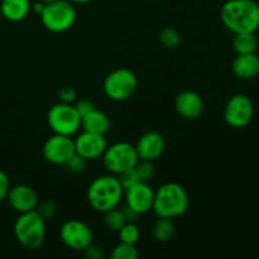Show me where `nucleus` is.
<instances>
[{
  "label": "nucleus",
  "instance_id": "nucleus-15",
  "mask_svg": "<svg viewBox=\"0 0 259 259\" xmlns=\"http://www.w3.org/2000/svg\"><path fill=\"white\" fill-rule=\"evenodd\" d=\"M164 147H166V143H164L163 136L154 131L147 132L143 136H141V138L138 139L136 144L139 159L152 162H154L162 156Z\"/></svg>",
  "mask_w": 259,
  "mask_h": 259
},
{
  "label": "nucleus",
  "instance_id": "nucleus-5",
  "mask_svg": "<svg viewBox=\"0 0 259 259\" xmlns=\"http://www.w3.org/2000/svg\"><path fill=\"white\" fill-rule=\"evenodd\" d=\"M77 18V12L68 0H56L46 4L40 14L43 27L52 33H63L73 27Z\"/></svg>",
  "mask_w": 259,
  "mask_h": 259
},
{
  "label": "nucleus",
  "instance_id": "nucleus-28",
  "mask_svg": "<svg viewBox=\"0 0 259 259\" xmlns=\"http://www.w3.org/2000/svg\"><path fill=\"white\" fill-rule=\"evenodd\" d=\"M86 163H88V161H86L83 157L75 153L67 162H66L65 167L68 171L72 172V174H82L86 168Z\"/></svg>",
  "mask_w": 259,
  "mask_h": 259
},
{
  "label": "nucleus",
  "instance_id": "nucleus-37",
  "mask_svg": "<svg viewBox=\"0 0 259 259\" xmlns=\"http://www.w3.org/2000/svg\"><path fill=\"white\" fill-rule=\"evenodd\" d=\"M40 2H43V3H46V4H48V3L56 2V0H40Z\"/></svg>",
  "mask_w": 259,
  "mask_h": 259
},
{
  "label": "nucleus",
  "instance_id": "nucleus-34",
  "mask_svg": "<svg viewBox=\"0 0 259 259\" xmlns=\"http://www.w3.org/2000/svg\"><path fill=\"white\" fill-rule=\"evenodd\" d=\"M121 211H123L124 217H125L126 223H137L138 222L139 217H141L139 212H137L136 210H133L131 206H128V205L121 207Z\"/></svg>",
  "mask_w": 259,
  "mask_h": 259
},
{
  "label": "nucleus",
  "instance_id": "nucleus-27",
  "mask_svg": "<svg viewBox=\"0 0 259 259\" xmlns=\"http://www.w3.org/2000/svg\"><path fill=\"white\" fill-rule=\"evenodd\" d=\"M134 169H136L141 182H149L154 176V166L152 161L139 159L138 163L134 167Z\"/></svg>",
  "mask_w": 259,
  "mask_h": 259
},
{
  "label": "nucleus",
  "instance_id": "nucleus-25",
  "mask_svg": "<svg viewBox=\"0 0 259 259\" xmlns=\"http://www.w3.org/2000/svg\"><path fill=\"white\" fill-rule=\"evenodd\" d=\"M119 239L123 243H128V244H137L141 237L138 227L136 223H125L120 230L118 232Z\"/></svg>",
  "mask_w": 259,
  "mask_h": 259
},
{
  "label": "nucleus",
  "instance_id": "nucleus-11",
  "mask_svg": "<svg viewBox=\"0 0 259 259\" xmlns=\"http://www.w3.org/2000/svg\"><path fill=\"white\" fill-rule=\"evenodd\" d=\"M43 157L50 163L65 166L66 162L76 153L75 141L71 137L53 134L46 141L42 149Z\"/></svg>",
  "mask_w": 259,
  "mask_h": 259
},
{
  "label": "nucleus",
  "instance_id": "nucleus-26",
  "mask_svg": "<svg viewBox=\"0 0 259 259\" xmlns=\"http://www.w3.org/2000/svg\"><path fill=\"white\" fill-rule=\"evenodd\" d=\"M35 211L43 218V219L47 222L51 220L58 211V205L55 200L52 199H46L43 201H38L37 207H35Z\"/></svg>",
  "mask_w": 259,
  "mask_h": 259
},
{
  "label": "nucleus",
  "instance_id": "nucleus-13",
  "mask_svg": "<svg viewBox=\"0 0 259 259\" xmlns=\"http://www.w3.org/2000/svg\"><path fill=\"white\" fill-rule=\"evenodd\" d=\"M128 206L139 214H146L153 206L154 191L148 182H138L124 191Z\"/></svg>",
  "mask_w": 259,
  "mask_h": 259
},
{
  "label": "nucleus",
  "instance_id": "nucleus-32",
  "mask_svg": "<svg viewBox=\"0 0 259 259\" xmlns=\"http://www.w3.org/2000/svg\"><path fill=\"white\" fill-rule=\"evenodd\" d=\"M83 253H85L86 258L89 259H104V257H105V253H104L103 248L99 247V245H95L94 243H91V244L83 250Z\"/></svg>",
  "mask_w": 259,
  "mask_h": 259
},
{
  "label": "nucleus",
  "instance_id": "nucleus-20",
  "mask_svg": "<svg viewBox=\"0 0 259 259\" xmlns=\"http://www.w3.org/2000/svg\"><path fill=\"white\" fill-rule=\"evenodd\" d=\"M233 47L237 55H247L255 53L258 48V37L255 32L253 33H239L235 34L233 39Z\"/></svg>",
  "mask_w": 259,
  "mask_h": 259
},
{
  "label": "nucleus",
  "instance_id": "nucleus-31",
  "mask_svg": "<svg viewBox=\"0 0 259 259\" xmlns=\"http://www.w3.org/2000/svg\"><path fill=\"white\" fill-rule=\"evenodd\" d=\"M9 189H10L9 177H8V175L5 174L4 171L0 169V204L7 200Z\"/></svg>",
  "mask_w": 259,
  "mask_h": 259
},
{
  "label": "nucleus",
  "instance_id": "nucleus-6",
  "mask_svg": "<svg viewBox=\"0 0 259 259\" xmlns=\"http://www.w3.org/2000/svg\"><path fill=\"white\" fill-rule=\"evenodd\" d=\"M138 88L136 73L125 67L111 71L104 80V93L110 100L124 101L133 96Z\"/></svg>",
  "mask_w": 259,
  "mask_h": 259
},
{
  "label": "nucleus",
  "instance_id": "nucleus-22",
  "mask_svg": "<svg viewBox=\"0 0 259 259\" xmlns=\"http://www.w3.org/2000/svg\"><path fill=\"white\" fill-rule=\"evenodd\" d=\"M125 223V217L119 207H114V209L104 212V224L111 232L118 233Z\"/></svg>",
  "mask_w": 259,
  "mask_h": 259
},
{
  "label": "nucleus",
  "instance_id": "nucleus-2",
  "mask_svg": "<svg viewBox=\"0 0 259 259\" xmlns=\"http://www.w3.org/2000/svg\"><path fill=\"white\" fill-rule=\"evenodd\" d=\"M124 196V189L114 175L96 177L88 189V201L98 212H106L118 207Z\"/></svg>",
  "mask_w": 259,
  "mask_h": 259
},
{
  "label": "nucleus",
  "instance_id": "nucleus-30",
  "mask_svg": "<svg viewBox=\"0 0 259 259\" xmlns=\"http://www.w3.org/2000/svg\"><path fill=\"white\" fill-rule=\"evenodd\" d=\"M60 103L72 104L76 100V90L72 86H62L57 93Z\"/></svg>",
  "mask_w": 259,
  "mask_h": 259
},
{
  "label": "nucleus",
  "instance_id": "nucleus-35",
  "mask_svg": "<svg viewBox=\"0 0 259 259\" xmlns=\"http://www.w3.org/2000/svg\"><path fill=\"white\" fill-rule=\"evenodd\" d=\"M45 7H46V3L40 2V0H39V2L33 3V4H32V10L35 13V14H38L40 17V14H42L43 10H45Z\"/></svg>",
  "mask_w": 259,
  "mask_h": 259
},
{
  "label": "nucleus",
  "instance_id": "nucleus-29",
  "mask_svg": "<svg viewBox=\"0 0 259 259\" xmlns=\"http://www.w3.org/2000/svg\"><path fill=\"white\" fill-rule=\"evenodd\" d=\"M118 179L119 181H120L121 186H123L124 191H125L126 189H129V187L133 186V185L141 182V180H139L138 175H137L136 169L134 168H131L128 169V171L121 172L120 175H118Z\"/></svg>",
  "mask_w": 259,
  "mask_h": 259
},
{
  "label": "nucleus",
  "instance_id": "nucleus-12",
  "mask_svg": "<svg viewBox=\"0 0 259 259\" xmlns=\"http://www.w3.org/2000/svg\"><path fill=\"white\" fill-rule=\"evenodd\" d=\"M73 141H75L76 153L83 157L86 161H94L99 157H103L108 147V142L104 134L90 133L85 131L78 134L77 138Z\"/></svg>",
  "mask_w": 259,
  "mask_h": 259
},
{
  "label": "nucleus",
  "instance_id": "nucleus-7",
  "mask_svg": "<svg viewBox=\"0 0 259 259\" xmlns=\"http://www.w3.org/2000/svg\"><path fill=\"white\" fill-rule=\"evenodd\" d=\"M139 157L136 146L126 142H118L106 147L103 154L104 167L111 175H120L121 172L134 168L138 163Z\"/></svg>",
  "mask_w": 259,
  "mask_h": 259
},
{
  "label": "nucleus",
  "instance_id": "nucleus-10",
  "mask_svg": "<svg viewBox=\"0 0 259 259\" xmlns=\"http://www.w3.org/2000/svg\"><path fill=\"white\" fill-rule=\"evenodd\" d=\"M60 238L68 249L83 252L94 242V233L86 223L71 219L63 223L61 227Z\"/></svg>",
  "mask_w": 259,
  "mask_h": 259
},
{
  "label": "nucleus",
  "instance_id": "nucleus-36",
  "mask_svg": "<svg viewBox=\"0 0 259 259\" xmlns=\"http://www.w3.org/2000/svg\"><path fill=\"white\" fill-rule=\"evenodd\" d=\"M68 2H71L72 4H88V3L94 2V0H68Z\"/></svg>",
  "mask_w": 259,
  "mask_h": 259
},
{
  "label": "nucleus",
  "instance_id": "nucleus-18",
  "mask_svg": "<svg viewBox=\"0 0 259 259\" xmlns=\"http://www.w3.org/2000/svg\"><path fill=\"white\" fill-rule=\"evenodd\" d=\"M32 10L30 0H2L0 2V12L4 19L9 22H22Z\"/></svg>",
  "mask_w": 259,
  "mask_h": 259
},
{
  "label": "nucleus",
  "instance_id": "nucleus-21",
  "mask_svg": "<svg viewBox=\"0 0 259 259\" xmlns=\"http://www.w3.org/2000/svg\"><path fill=\"white\" fill-rule=\"evenodd\" d=\"M152 234L157 242L166 243L174 238L175 224L168 218H158L152 227Z\"/></svg>",
  "mask_w": 259,
  "mask_h": 259
},
{
  "label": "nucleus",
  "instance_id": "nucleus-16",
  "mask_svg": "<svg viewBox=\"0 0 259 259\" xmlns=\"http://www.w3.org/2000/svg\"><path fill=\"white\" fill-rule=\"evenodd\" d=\"M175 109L182 118L195 120L200 118L204 111V100L195 91H181L175 99Z\"/></svg>",
  "mask_w": 259,
  "mask_h": 259
},
{
  "label": "nucleus",
  "instance_id": "nucleus-8",
  "mask_svg": "<svg viewBox=\"0 0 259 259\" xmlns=\"http://www.w3.org/2000/svg\"><path fill=\"white\" fill-rule=\"evenodd\" d=\"M47 123L55 134L72 137L81 128V115L72 104L57 103L48 110Z\"/></svg>",
  "mask_w": 259,
  "mask_h": 259
},
{
  "label": "nucleus",
  "instance_id": "nucleus-24",
  "mask_svg": "<svg viewBox=\"0 0 259 259\" xmlns=\"http://www.w3.org/2000/svg\"><path fill=\"white\" fill-rule=\"evenodd\" d=\"M138 254L139 253L136 244H128V243L120 242L118 245L114 247L110 257L113 259H137Z\"/></svg>",
  "mask_w": 259,
  "mask_h": 259
},
{
  "label": "nucleus",
  "instance_id": "nucleus-39",
  "mask_svg": "<svg viewBox=\"0 0 259 259\" xmlns=\"http://www.w3.org/2000/svg\"><path fill=\"white\" fill-rule=\"evenodd\" d=\"M258 76H259V73H258Z\"/></svg>",
  "mask_w": 259,
  "mask_h": 259
},
{
  "label": "nucleus",
  "instance_id": "nucleus-9",
  "mask_svg": "<svg viewBox=\"0 0 259 259\" xmlns=\"http://www.w3.org/2000/svg\"><path fill=\"white\" fill-rule=\"evenodd\" d=\"M254 116V104L245 94L230 96L224 108L225 123L235 129L247 126Z\"/></svg>",
  "mask_w": 259,
  "mask_h": 259
},
{
  "label": "nucleus",
  "instance_id": "nucleus-14",
  "mask_svg": "<svg viewBox=\"0 0 259 259\" xmlns=\"http://www.w3.org/2000/svg\"><path fill=\"white\" fill-rule=\"evenodd\" d=\"M7 200L10 206L19 214L35 210L38 205L37 192L30 186L23 184L10 186Z\"/></svg>",
  "mask_w": 259,
  "mask_h": 259
},
{
  "label": "nucleus",
  "instance_id": "nucleus-17",
  "mask_svg": "<svg viewBox=\"0 0 259 259\" xmlns=\"http://www.w3.org/2000/svg\"><path fill=\"white\" fill-rule=\"evenodd\" d=\"M232 71L240 80H252L259 73V57L257 53L237 55L232 63Z\"/></svg>",
  "mask_w": 259,
  "mask_h": 259
},
{
  "label": "nucleus",
  "instance_id": "nucleus-23",
  "mask_svg": "<svg viewBox=\"0 0 259 259\" xmlns=\"http://www.w3.org/2000/svg\"><path fill=\"white\" fill-rule=\"evenodd\" d=\"M158 40L164 48L174 50V48L179 47V45L181 43V34L176 28L166 27L159 32Z\"/></svg>",
  "mask_w": 259,
  "mask_h": 259
},
{
  "label": "nucleus",
  "instance_id": "nucleus-33",
  "mask_svg": "<svg viewBox=\"0 0 259 259\" xmlns=\"http://www.w3.org/2000/svg\"><path fill=\"white\" fill-rule=\"evenodd\" d=\"M75 108L76 110L78 111V114H80L81 116H83L88 113H90L91 110H94V109H95V105H94L93 101L89 100V99H81V100H78L77 103L75 104Z\"/></svg>",
  "mask_w": 259,
  "mask_h": 259
},
{
  "label": "nucleus",
  "instance_id": "nucleus-4",
  "mask_svg": "<svg viewBox=\"0 0 259 259\" xmlns=\"http://www.w3.org/2000/svg\"><path fill=\"white\" fill-rule=\"evenodd\" d=\"M14 237L23 248L38 249L46 238V220L35 210L22 212L14 223Z\"/></svg>",
  "mask_w": 259,
  "mask_h": 259
},
{
  "label": "nucleus",
  "instance_id": "nucleus-1",
  "mask_svg": "<svg viewBox=\"0 0 259 259\" xmlns=\"http://www.w3.org/2000/svg\"><path fill=\"white\" fill-rule=\"evenodd\" d=\"M220 19L234 34L257 32L259 3L255 0H227L220 8Z\"/></svg>",
  "mask_w": 259,
  "mask_h": 259
},
{
  "label": "nucleus",
  "instance_id": "nucleus-3",
  "mask_svg": "<svg viewBox=\"0 0 259 259\" xmlns=\"http://www.w3.org/2000/svg\"><path fill=\"white\" fill-rule=\"evenodd\" d=\"M190 205L186 190L176 182H167L154 191L152 210L157 218H180L187 211Z\"/></svg>",
  "mask_w": 259,
  "mask_h": 259
},
{
  "label": "nucleus",
  "instance_id": "nucleus-38",
  "mask_svg": "<svg viewBox=\"0 0 259 259\" xmlns=\"http://www.w3.org/2000/svg\"><path fill=\"white\" fill-rule=\"evenodd\" d=\"M2 19H3V15H2V12H0V22H2Z\"/></svg>",
  "mask_w": 259,
  "mask_h": 259
},
{
  "label": "nucleus",
  "instance_id": "nucleus-19",
  "mask_svg": "<svg viewBox=\"0 0 259 259\" xmlns=\"http://www.w3.org/2000/svg\"><path fill=\"white\" fill-rule=\"evenodd\" d=\"M81 128L85 132L105 136V133L110 128V120L104 111L95 108L86 115L81 116Z\"/></svg>",
  "mask_w": 259,
  "mask_h": 259
}]
</instances>
